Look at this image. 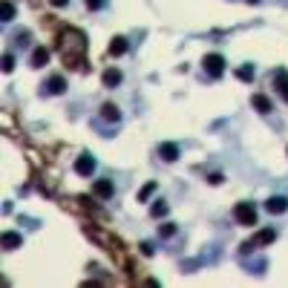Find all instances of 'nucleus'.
<instances>
[{"mask_svg":"<svg viewBox=\"0 0 288 288\" xmlns=\"http://www.w3.org/2000/svg\"><path fill=\"white\" fill-rule=\"evenodd\" d=\"M58 52H61V58L69 66H75V69H87L90 72V63L84 61V55H87V38H84V32H78V29H63V35L58 38Z\"/></svg>","mask_w":288,"mask_h":288,"instance_id":"nucleus-1","label":"nucleus"},{"mask_svg":"<svg viewBox=\"0 0 288 288\" xmlns=\"http://www.w3.org/2000/svg\"><path fill=\"white\" fill-rule=\"evenodd\" d=\"M202 66H205V72L210 75V78L225 75V58H222V55H216V52L205 55V58H202Z\"/></svg>","mask_w":288,"mask_h":288,"instance_id":"nucleus-2","label":"nucleus"},{"mask_svg":"<svg viewBox=\"0 0 288 288\" xmlns=\"http://www.w3.org/2000/svg\"><path fill=\"white\" fill-rule=\"evenodd\" d=\"M234 219L239 225H257V210H254V205H248V202H239V205L234 207Z\"/></svg>","mask_w":288,"mask_h":288,"instance_id":"nucleus-3","label":"nucleus"},{"mask_svg":"<svg viewBox=\"0 0 288 288\" xmlns=\"http://www.w3.org/2000/svg\"><path fill=\"white\" fill-rule=\"evenodd\" d=\"M274 239H277V231H274V228H265V231H260V234L254 236L251 242H245V245H242V251H251V248H262V245H271Z\"/></svg>","mask_w":288,"mask_h":288,"instance_id":"nucleus-4","label":"nucleus"},{"mask_svg":"<svg viewBox=\"0 0 288 288\" xmlns=\"http://www.w3.org/2000/svg\"><path fill=\"white\" fill-rule=\"evenodd\" d=\"M92 170H95V159H92L90 153H84L75 159V173L78 176H92Z\"/></svg>","mask_w":288,"mask_h":288,"instance_id":"nucleus-5","label":"nucleus"},{"mask_svg":"<svg viewBox=\"0 0 288 288\" xmlns=\"http://www.w3.org/2000/svg\"><path fill=\"white\" fill-rule=\"evenodd\" d=\"M29 63H32L35 69L46 66V63H49V49H46V46H35V49H32V58H29Z\"/></svg>","mask_w":288,"mask_h":288,"instance_id":"nucleus-6","label":"nucleus"},{"mask_svg":"<svg viewBox=\"0 0 288 288\" xmlns=\"http://www.w3.org/2000/svg\"><path fill=\"white\" fill-rule=\"evenodd\" d=\"M46 92H49V95H63V92H66V78H63V75H52V78L46 81Z\"/></svg>","mask_w":288,"mask_h":288,"instance_id":"nucleus-7","label":"nucleus"},{"mask_svg":"<svg viewBox=\"0 0 288 288\" xmlns=\"http://www.w3.org/2000/svg\"><path fill=\"white\" fill-rule=\"evenodd\" d=\"M113 190H116V188H113V182L98 179L95 185H92V196H95V199H110V196H113Z\"/></svg>","mask_w":288,"mask_h":288,"instance_id":"nucleus-8","label":"nucleus"},{"mask_svg":"<svg viewBox=\"0 0 288 288\" xmlns=\"http://www.w3.org/2000/svg\"><path fill=\"white\" fill-rule=\"evenodd\" d=\"M265 210H268V213H285L288 210V199L285 196H271L268 202H265Z\"/></svg>","mask_w":288,"mask_h":288,"instance_id":"nucleus-9","label":"nucleus"},{"mask_svg":"<svg viewBox=\"0 0 288 288\" xmlns=\"http://www.w3.org/2000/svg\"><path fill=\"white\" fill-rule=\"evenodd\" d=\"M274 84H277V92L282 95V101H288V72H285V69H277V75H274Z\"/></svg>","mask_w":288,"mask_h":288,"instance_id":"nucleus-10","label":"nucleus"},{"mask_svg":"<svg viewBox=\"0 0 288 288\" xmlns=\"http://www.w3.org/2000/svg\"><path fill=\"white\" fill-rule=\"evenodd\" d=\"M159 156H162L164 162H176V159H179V144H173V141L162 144V147H159Z\"/></svg>","mask_w":288,"mask_h":288,"instance_id":"nucleus-11","label":"nucleus"},{"mask_svg":"<svg viewBox=\"0 0 288 288\" xmlns=\"http://www.w3.org/2000/svg\"><path fill=\"white\" fill-rule=\"evenodd\" d=\"M20 245H23V236L20 234H15V231H6V234H3V248H6V251H15Z\"/></svg>","mask_w":288,"mask_h":288,"instance_id":"nucleus-12","label":"nucleus"},{"mask_svg":"<svg viewBox=\"0 0 288 288\" xmlns=\"http://www.w3.org/2000/svg\"><path fill=\"white\" fill-rule=\"evenodd\" d=\"M101 118H104V121H110V124H116L118 118H121V113H118L116 104H104V107H101Z\"/></svg>","mask_w":288,"mask_h":288,"instance_id":"nucleus-13","label":"nucleus"},{"mask_svg":"<svg viewBox=\"0 0 288 288\" xmlns=\"http://www.w3.org/2000/svg\"><path fill=\"white\" fill-rule=\"evenodd\" d=\"M107 52L113 55V58L124 55V52H127V41H124V38H113V41H110V49H107Z\"/></svg>","mask_w":288,"mask_h":288,"instance_id":"nucleus-14","label":"nucleus"},{"mask_svg":"<svg viewBox=\"0 0 288 288\" xmlns=\"http://www.w3.org/2000/svg\"><path fill=\"white\" fill-rule=\"evenodd\" d=\"M251 104H254L257 110H260V113H271V110H274V104H271V101L265 98V95H254Z\"/></svg>","mask_w":288,"mask_h":288,"instance_id":"nucleus-15","label":"nucleus"},{"mask_svg":"<svg viewBox=\"0 0 288 288\" xmlns=\"http://www.w3.org/2000/svg\"><path fill=\"white\" fill-rule=\"evenodd\" d=\"M104 84H107V87H118V84H121V72H118V69H107V72H104Z\"/></svg>","mask_w":288,"mask_h":288,"instance_id":"nucleus-16","label":"nucleus"},{"mask_svg":"<svg viewBox=\"0 0 288 288\" xmlns=\"http://www.w3.org/2000/svg\"><path fill=\"white\" fill-rule=\"evenodd\" d=\"M153 193H156V182H147V185L138 190V202H147V199L153 196Z\"/></svg>","mask_w":288,"mask_h":288,"instance_id":"nucleus-17","label":"nucleus"},{"mask_svg":"<svg viewBox=\"0 0 288 288\" xmlns=\"http://www.w3.org/2000/svg\"><path fill=\"white\" fill-rule=\"evenodd\" d=\"M0 15H3V20H12V18H15V6H12L9 0H3V3H0Z\"/></svg>","mask_w":288,"mask_h":288,"instance_id":"nucleus-18","label":"nucleus"},{"mask_svg":"<svg viewBox=\"0 0 288 288\" xmlns=\"http://www.w3.org/2000/svg\"><path fill=\"white\" fill-rule=\"evenodd\" d=\"M236 78H239V81H251L254 78V66L251 63H248V66H239V69H236Z\"/></svg>","mask_w":288,"mask_h":288,"instance_id":"nucleus-19","label":"nucleus"},{"mask_svg":"<svg viewBox=\"0 0 288 288\" xmlns=\"http://www.w3.org/2000/svg\"><path fill=\"white\" fill-rule=\"evenodd\" d=\"M167 210H170V207L164 205V202H156V205L150 207V213H153V216H159V219H162V216H167Z\"/></svg>","mask_w":288,"mask_h":288,"instance_id":"nucleus-20","label":"nucleus"},{"mask_svg":"<svg viewBox=\"0 0 288 288\" xmlns=\"http://www.w3.org/2000/svg\"><path fill=\"white\" fill-rule=\"evenodd\" d=\"M159 234H162L164 239H170V236L176 234V225H170V222H167V225H162V228H159Z\"/></svg>","mask_w":288,"mask_h":288,"instance_id":"nucleus-21","label":"nucleus"},{"mask_svg":"<svg viewBox=\"0 0 288 288\" xmlns=\"http://www.w3.org/2000/svg\"><path fill=\"white\" fill-rule=\"evenodd\" d=\"M15 69V58L12 55H3V72H12Z\"/></svg>","mask_w":288,"mask_h":288,"instance_id":"nucleus-22","label":"nucleus"},{"mask_svg":"<svg viewBox=\"0 0 288 288\" xmlns=\"http://www.w3.org/2000/svg\"><path fill=\"white\" fill-rule=\"evenodd\" d=\"M104 3H107V0H87V9L98 12V9H104Z\"/></svg>","mask_w":288,"mask_h":288,"instance_id":"nucleus-23","label":"nucleus"},{"mask_svg":"<svg viewBox=\"0 0 288 288\" xmlns=\"http://www.w3.org/2000/svg\"><path fill=\"white\" fill-rule=\"evenodd\" d=\"M207 182H210V185H222V173H210V179Z\"/></svg>","mask_w":288,"mask_h":288,"instance_id":"nucleus-24","label":"nucleus"},{"mask_svg":"<svg viewBox=\"0 0 288 288\" xmlns=\"http://www.w3.org/2000/svg\"><path fill=\"white\" fill-rule=\"evenodd\" d=\"M141 254H147V257L153 254V248H150V242H141Z\"/></svg>","mask_w":288,"mask_h":288,"instance_id":"nucleus-25","label":"nucleus"},{"mask_svg":"<svg viewBox=\"0 0 288 288\" xmlns=\"http://www.w3.org/2000/svg\"><path fill=\"white\" fill-rule=\"evenodd\" d=\"M49 3H52V6H66L69 0H49Z\"/></svg>","mask_w":288,"mask_h":288,"instance_id":"nucleus-26","label":"nucleus"}]
</instances>
